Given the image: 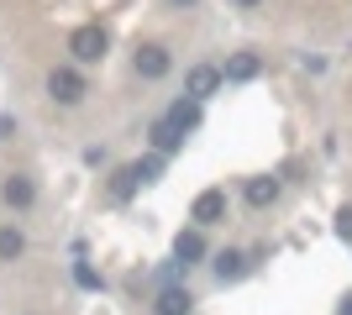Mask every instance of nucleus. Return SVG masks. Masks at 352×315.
I'll return each mask as SVG.
<instances>
[{
  "instance_id": "1",
  "label": "nucleus",
  "mask_w": 352,
  "mask_h": 315,
  "mask_svg": "<svg viewBox=\"0 0 352 315\" xmlns=\"http://www.w3.org/2000/svg\"><path fill=\"white\" fill-rule=\"evenodd\" d=\"M69 53L79 69H89V63H100L105 53H111V32L100 27V21H89V27H74L69 32Z\"/></svg>"
},
{
  "instance_id": "2",
  "label": "nucleus",
  "mask_w": 352,
  "mask_h": 315,
  "mask_svg": "<svg viewBox=\"0 0 352 315\" xmlns=\"http://www.w3.org/2000/svg\"><path fill=\"white\" fill-rule=\"evenodd\" d=\"M47 95L58 105H79L89 95V84H85V74H79V63H58L53 74H47Z\"/></svg>"
},
{
  "instance_id": "3",
  "label": "nucleus",
  "mask_w": 352,
  "mask_h": 315,
  "mask_svg": "<svg viewBox=\"0 0 352 315\" xmlns=\"http://www.w3.org/2000/svg\"><path fill=\"white\" fill-rule=\"evenodd\" d=\"M221 84H226V79H221V63H195L190 74H184V95H190V100H210Z\"/></svg>"
},
{
  "instance_id": "4",
  "label": "nucleus",
  "mask_w": 352,
  "mask_h": 315,
  "mask_svg": "<svg viewBox=\"0 0 352 315\" xmlns=\"http://www.w3.org/2000/svg\"><path fill=\"white\" fill-rule=\"evenodd\" d=\"M137 74H142V79H163V74H168V69H174V58H168V47H163V43H137Z\"/></svg>"
},
{
  "instance_id": "5",
  "label": "nucleus",
  "mask_w": 352,
  "mask_h": 315,
  "mask_svg": "<svg viewBox=\"0 0 352 315\" xmlns=\"http://www.w3.org/2000/svg\"><path fill=\"white\" fill-rule=\"evenodd\" d=\"M190 221H195V226L226 221V189H200V195H195V205H190Z\"/></svg>"
},
{
  "instance_id": "6",
  "label": "nucleus",
  "mask_w": 352,
  "mask_h": 315,
  "mask_svg": "<svg viewBox=\"0 0 352 315\" xmlns=\"http://www.w3.org/2000/svg\"><path fill=\"white\" fill-rule=\"evenodd\" d=\"M0 200L11 210H27L32 200H37V184H32V174H6L0 179Z\"/></svg>"
},
{
  "instance_id": "7",
  "label": "nucleus",
  "mask_w": 352,
  "mask_h": 315,
  "mask_svg": "<svg viewBox=\"0 0 352 315\" xmlns=\"http://www.w3.org/2000/svg\"><path fill=\"white\" fill-rule=\"evenodd\" d=\"M263 74V58L258 53H232V58L221 63V79L226 84H248V79H258Z\"/></svg>"
},
{
  "instance_id": "8",
  "label": "nucleus",
  "mask_w": 352,
  "mask_h": 315,
  "mask_svg": "<svg viewBox=\"0 0 352 315\" xmlns=\"http://www.w3.org/2000/svg\"><path fill=\"white\" fill-rule=\"evenodd\" d=\"M174 257L190 268V263H200L206 257V226H190V231H179L174 237Z\"/></svg>"
},
{
  "instance_id": "9",
  "label": "nucleus",
  "mask_w": 352,
  "mask_h": 315,
  "mask_svg": "<svg viewBox=\"0 0 352 315\" xmlns=\"http://www.w3.org/2000/svg\"><path fill=\"white\" fill-rule=\"evenodd\" d=\"M153 315H195V294L190 289H163L158 300H153Z\"/></svg>"
},
{
  "instance_id": "10",
  "label": "nucleus",
  "mask_w": 352,
  "mask_h": 315,
  "mask_svg": "<svg viewBox=\"0 0 352 315\" xmlns=\"http://www.w3.org/2000/svg\"><path fill=\"white\" fill-rule=\"evenodd\" d=\"M184 148V126H179V121H153V152H163V158H168V152H179Z\"/></svg>"
},
{
  "instance_id": "11",
  "label": "nucleus",
  "mask_w": 352,
  "mask_h": 315,
  "mask_svg": "<svg viewBox=\"0 0 352 315\" xmlns=\"http://www.w3.org/2000/svg\"><path fill=\"white\" fill-rule=\"evenodd\" d=\"M210 268H216L221 284H232V279H242V273H248V257H242V253H216V263H210Z\"/></svg>"
},
{
  "instance_id": "12",
  "label": "nucleus",
  "mask_w": 352,
  "mask_h": 315,
  "mask_svg": "<svg viewBox=\"0 0 352 315\" xmlns=\"http://www.w3.org/2000/svg\"><path fill=\"white\" fill-rule=\"evenodd\" d=\"M21 253H27V237H21V226H0V263H16Z\"/></svg>"
},
{
  "instance_id": "13",
  "label": "nucleus",
  "mask_w": 352,
  "mask_h": 315,
  "mask_svg": "<svg viewBox=\"0 0 352 315\" xmlns=\"http://www.w3.org/2000/svg\"><path fill=\"white\" fill-rule=\"evenodd\" d=\"M274 200H279V179H252L248 184V205H274Z\"/></svg>"
},
{
  "instance_id": "14",
  "label": "nucleus",
  "mask_w": 352,
  "mask_h": 315,
  "mask_svg": "<svg viewBox=\"0 0 352 315\" xmlns=\"http://www.w3.org/2000/svg\"><path fill=\"white\" fill-rule=\"evenodd\" d=\"M168 121H179L184 132H195V126H200V100H179L174 110H168Z\"/></svg>"
},
{
  "instance_id": "15",
  "label": "nucleus",
  "mask_w": 352,
  "mask_h": 315,
  "mask_svg": "<svg viewBox=\"0 0 352 315\" xmlns=\"http://www.w3.org/2000/svg\"><path fill=\"white\" fill-rule=\"evenodd\" d=\"M137 184H142V179H137V168L126 163V168H116V179H111V195H116V200H132Z\"/></svg>"
},
{
  "instance_id": "16",
  "label": "nucleus",
  "mask_w": 352,
  "mask_h": 315,
  "mask_svg": "<svg viewBox=\"0 0 352 315\" xmlns=\"http://www.w3.org/2000/svg\"><path fill=\"white\" fill-rule=\"evenodd\" d=\"M137 179H142V184H153V179H158V174H163V152H153V158H137Z\"/></svg>"
},
{
  "instance_id": "17",
  "label": "nucleus",
  "mask_w": 352,
  "mask_h": 315,
  "mask_svg": "<svg viewBox=\"0 0 352 315\" xmlns=\"http://www.w3.org/2000/svg\"><path fill=\"white\" fill-rule=\"evenodd\" d=\"M74 284H79V289H89V294H95V289H100V273L89 268V263H74Z\"/></svg>"
},
{
  "instance_id": "18",
  "label": "nucleus",
  "mask_w": 352,
  "mask_h": 315,
  "mask_svg": "<svg viewBox=\"0 0 352 315\" xmlns=\"http://www.w3.org/2000/svg\"><path fill=\"white\" fill-rule=\"evenodd\" d=\"M337 237H342V242H352V205H342V210H337Z\"/></svg>"
},
{
  "instance_id": "19",
  "label": "nucleus",
  "mask_w": 352,
  "mask_h": 315,
  "mask_svg": "<svg viewBox=\"0 0 352 315\" xmlns=\"http://www.w3.org/2000/svg\"><path fill=\"white\" fill-rule=\"evenodd\" d=\"M168 5H174V11H190V5H200V0H168Z\"/></svg>"
},
{
  "instance_id": "20",
  "label": "nucleus",
  "mask_w": 352,
  "mask_h": 315,
  "mask_svg": "<svg viewBox=\"0 0 352 315\" xmlns=\"http://www.w3.org/2000/svg\"><path fill=\"white\" fill-rule=\"evenodd\" d=\"M337 315H352V294H347V300H342V305H337Z\"/></svg>"
},
{
  "instance_id": "21",
  "label": "nucleus",
  "mask_w": 352,
  "mask_h": 315,
  "mask_svg": "<svg viewBox=\"0 0 352 315\" xmlns=\"http://www.w3.org/2000/svg\"><path fill=\"white\" fill-rule=\"evenodd\" d=\"M236 5H242V11H252V5H263V0H236Z\"/></svg>"
}]
</instances>
